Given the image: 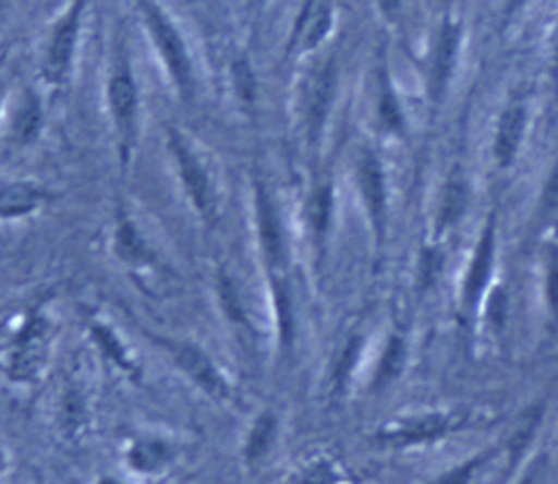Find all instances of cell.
Masks as SVG:
<instances>
[{
  "label": "cell",
  "mask_w": 558,
  "mask_h": 484,
  "mask_svg": "<svg viewBox=\"0 0 558 484\" xmlns=\"http://www.w3.org/2000/svg\"><path fill=\"white\" fill-rule=\"evenodd\" d=\"M379 3H381L384 14H387V16H396V12H398V0H379Z\"/></svg>",
  "instance_id": "d590c367"
},
{
  "label": "cell",
  "mask_w": 558,
  "mask_h": 484,
  "mask_svg": "<svg viewBox=\"0 0 558 484\" xmlns=\"http://www.w3.org/2000/svg\"><path fill=\"white\" fill-rule=\"evenodd\" d=\"M45 129L43 98L33 89L20 92L8 110V135L14 145L31 147L38 143Z\"/></svg>",
  "instance_id": "5bb4252c"
},
{
  "label": "cell",
  "mask_w": 558,
  "mask_h": 484,
  "mask_svg": "<svg viewBox=\"0 0 558 484\" xmlns=\"http://www.w3.org/2000/svg\"><path fill=\"white\" fill-rule=\"evenodd\" d=\"M256 3H258V5H264V0H256Z\"/></svg>",
  "instance_id": "60d3db41"
},
{
  "label": "cell",
  "mask_w": 558,
  "mask_h": 484,
  "mask_svg": "<svg viewBox=\"0 0 558 484\" xmlns=\"http://www.w3.org/2000/svg\"><path fill=\"white\" fill-rule=\"evenodd\" d=\"M178 461V447L159 434H135L124 447V463L135 475L156 477L170 471Z\"/></svg>",
  "instance_id": "7c38bea8"
},
{
  "label": "cell",
  "mask_w": 558,
  "mask_h": 484,
  "mask_svg": "<svg viewBox=\"0 0 558 484\" xmlns=\"http://www.w3.org/2000/svg\"><path fill=\"white\" fill-rule=\"evenodd\" d=\"M86 336H89V342L94 344L98 356L119 375L133 379V383L143 377V368H140L137 359L133 356L131 348L124 342V338L117 334V328L110 322L98 317L89 319V324H86Z\"/></svg>",
  "instance_id": "4fadbf2b"
},
{
  "label": "cell",
  "mask_w": 558,
  "mask_h": 484,
  "mask_svg": "<svg viewBox=\"0 0 558 484\" xmlns=\"http://www.w3.org/2000/svg\"><path fill=\"white\" fill-rule=\"evenodd\" d=\"M96 484H129V482L119 480V477H112V475H102V477L96 480Z\"/></svg>",
  "instance_id": "74e56055"
},
{
  "label": "cell",
  "mask_w": 558,
  "mask_h": 484,
  "mask_svg": "<svg viewBox=\"0 0 558 484\" xmlns=\"http://www.w3.org/2000/svg\"><path fill=\"white\" fill-rule=\"evenodd\" d=\"M465 424V418L459 412H426L416 418L398 420L377 431V440L389 447H412L438 440L451 431Z\"/></svg>",
  "instance_id": "9c48e42d"
},
{
  "label": "cell",
  "mask_w": 558,
  "mask_h": 484,
  "mask_svg": "<svg viewBox=\"0 0 558 484\" xmlns=\"http://www.w3.org/2000/svg\"><path fill=\"white\" fill-rule=\"evenodd\" d=\"M54 336V324L38 307L16 322L3 344V356H0V368H3L8 383L24 389L38 387L49 368Z\"/></svg>",
  "instance_id": "6da1fadb"
},
{
  "label": "cell",
  "mask_w": 558,
  "mask_h": 484,
  "mask_svg": "<svg viewBox=\"0 0 558 484\" xmlns=\"http://www.w3.org/2000/svg\"><path fill=\"white\" fill-rule=\"evenodd\" d=\"M461 40V28L453 22H445L438 45H435V57H433V98H442L447 92V84L453 71V63H457V51Z\"/></svg>",
  "instance_id": "7402d4cb"
},
{
  "label": "cell",
  "mask_w": 558,
  "mask_h": 484,
  "mask_svg": "<svg viewBox=\"0 0 558 484\" xmlns=\"http://www.w3.org/2000/svg\"><path fill=\"white\" fill-rule=\"evenodd\" d=\"M405 356H408V348H405L403 336L393 334L387 342V348H384V352L379 356L371 389L373 391H384L387 387H391L398 379L400 371H403V366H405Z\"/></svg>",
  "instance_id": "d4e9b609"
},
{
  "label": "cell",
  "mask_w": 558,
  "mask_h": 484,
  "mask_svg": "<svg viewBox=\"0 0 558 484\" xmlns=\"http://www.w3.org/2000/svg\"><path fill=\"white\" fill-rule=\"evenodd\" d=\"M521 484H533V473H531V475H526V480H523Z\"/></svg>",
  "instance_id": "f35d334b"
},
{
  "label": "cell",
  "mask_w": 558,
  "mask_h": 484,
  "mask_svg": "<svg viewBox=\"0 0 558 484\" xmlns=\"http://www.w3.org/2000/svg\"><path fill=\"white\" fill-rule=\"evenodd\" d=\"M556 213H558V168L545 192V215H556Z\"/></svg>",
  "instance_id": "836d02e7"
},
{
  "label": "cell",
  "mask_w": 558,
  "mask_h": 484,
  "mask_svg": "<svg viewBox=\"0 0 558 484\" xmlns=\"http://www.w3.org/2000/svg\"><path fill=\"white\" fill-rule=\"evenodd\" d=\"M166 149L191 213L207 227H213L219 217V194L198 147L178 126H166Z\"/></svg>",
  "instance_id": "277c9868"
},
{
  "label": "cell",
  "mask_w": 558,
  "mask_h": 484,
  "mask_svg": "<svg viewBox=\"0 0 558 484\" xmlns=\"http://www.w3.org/2000/svg\"><path fill=\"white\" fill-rule=\"evenodd\" d=\"M440 266H442V256L438 250H428L424 252V258H422V268H418V280H422V287H430L435 282V278H438L440 273Z\"/></svg>",
  "instance_id": "4dcf8cb0"
},
{
  "label": "cell",
  "mask_w": 558,
  "mask_h": 484,
  "mask_svg": "<svg viewBox=\"0 0 558 484\" xmlns=\"http://www.w3.org/2000/svg\"><path fill=\"white\" fill-rule=\"evenodd\" d=\"M488 459H492V452H486V455L482 452L473 459H468L465 463L457 465V469H451L449 473L440 475L438 480H433L430 484H470V482H473L475 473L480 471V465H484Z\"/></svg>",
  "instance_id": "f1b7e54d"
},
{
  "label": "cell",
  "mask_w": 558,
  "mask_h": 484,
  "mask_svg": "<svg viewBox=\"0 0 558 484\" xmlns=\"http://www.w3.org/2000/svg\"><path fill=\"white\" fill-rule=\"evenodd\" d=\"M523 129H526V108H523L521 102H510L508 110L500 114L494 145V154L500 168H508L514 161L523 137Z\"/></svg>",
  "instance_id": "ffe728a7"
},
{
  "label": "cell",
  "mask_w": 558,
  "mask_h": 484,
  "mask_svg": "<svg viewBox=\"0 0 558 484\" xmlns=\"http://www.w3.org/2000/svg\"><path fill=\"white\" fill-rule=\"evenodd\" d=\"M252 215H254V233L260 266L268 278H289V235L287 223L279 210V203L270 186L254 178L252 182Z\"/></svg>",
  "instance_id": "8992f818"
},
{
  "label": "cell",
  "mask_w": 558,
  "mask_h": 484,
  "mask_svg": "<svg viewBox=\"0 0 558 484\" xmlns=\"http://www.w3.org/2000/svg\"><path fill=\"white\" fill-rule=\"evenodd\" d=\"M279 438V418L272 408H264L254 414L242 438V459L247 465L264 461Z\"/></svg>",
  "instance_id": "d6986e66"
},
{
  "label": "cell",
  "mask_w": 558,
  "mask_h": 484,
  "mask_svg": "<svg viewBox=\"0 0 558 484\" xmlns=\"http://www.w3.org/2000/svg\"><path fill=\"white\" fill-rule=\"evenodd\" d=\"M110 247L117 262L124 264L133 273H147L159 264V258H156V252L151 250L143 229L137 227V221L124 210V207L117 210Z\"/></svg>",
  "instance_id": "8fae6325"
},
{
  "label": "cell",
  "mask_w": 558,
  "mask_h": 484,
  "mask_svg": "<svg viewBox=\"0 0 558 484\" xmlns=\"http://www.w3.org/2000/svg\"><path fill=\"white\" fill-rule=\"evenodd\" d=\"M556 73H558V45H556Z\"/></svg>",
  "instance_id": "ab89813d"
},
{
  "label": "cell",
  "mask_w": 558,
  "mask_h": 484,
  "mask_svg": "<svg viewBox=\"0 0 558 484\" xmlns=\"http://www.w3.org/2000/svg\"><path fill=\"white\" fill-rule=\"evenodd\" d=\"M105 102H108L117 159L129 168L140 141V84L126 45H119L112 57L108 82H105Z\"/></svg>",
  "instance_id": "7a4b0ae2"
},
{
  "label": "cell",
  "mask_w": 558,
  "mask_h": 484,
  "mask_svg": "<svg viewBox=\"0 0 558 484\" xmlns=\"http://www.w3.org/2000/svg\"><path fill=\"white\" fill-rule=\"evenodd\" d=\"M137 8L145 16L149 40L163 63L166 77L174 94L182 100H191L196 94V75L191 51L182 38L180 28L172 24L163 8L159 3H154V0H137Z\"/></svg>",
  "instance_id": "5b68a950"
},
{
  "label": "cell",
  "mask_w": 558,
  "mask_h": 484,
  "mask_svg": "<svg viewBox=\"0 0 558 484\" xmlns=\"http://www.w3.org/2000/svg\"><path fill=\"white\" fill-rule=\"evenodd\" d=\"M465 205H468V186L459 176H453L445 189V198H442L440 217H438L440 231L451 229L453 223L463 217Z\"/></svg>",
  "instance_id": "4316f807"
},
{
  "label": "cell",
  "mask_w": 558,
  "mask_h": 484,
  "mask_svg": "<svg viewBox=\"0 0 558 484\" xmlns=\"http://www.w3.org/2000/svg\"><path fill=\"white\" fill-rule=\"evenodd\" d=\"M494 254H496V221L488 219L486 229L482 231V238L477 242L473 264H470L465 287H463V301L470 310H475L484 299V289L494 270Z\"/></svg>",
  "instance_id": "2e32d148"
},
{
  "label": "cell",
  "mask_w": 558,
  "mask_h": 484,
  "mask_svg": "<svg viewBox=\"0 0 558 484\" xmlns=\"http://www.w3.org/2000/svg\"><path fill=\"white\" fill-rule=\"evenodd\" d=\"M233 84H235V94L242 102H254L256 98V80L254 71L247 59H238L233 63Z\"/></svg>",
  "instance_id": "f546056e"
},
{
  "label": "cell",
  "mask_w": 558,
  "mask_h": 484,
  "mask_svg": "<svg viewBox=\"0 0 558 484\" xmlns=\"http://www.w3.org/2000/svg\"><path fill=\"white\" fill-rule=\"evenodd\" d=\"M215 289H217V301H219L221 315L226 317V322H229L240 334H252V319H250L247 303H244L238 280L226 268L217 270Z\"/></svg>",
  "instance_id": "44dd1931"
},
{
  "label": "cell",
  "mask_w": 558,
  "mask_h": 484,
  "mask_svg": "<svg viewBox=\"0 0 558 484\" xmlns=\"http://www.w3.org/2000/svg\"><path fill=\"white\" fill-rule=\"evenodd\" d=\"M338 89V65L336 59L324 61L317 71H312L303 86V124L310 145H317L324 133L330 106Z\"/></svg>",
  "instance_id": "30bf717a"
},
{
  "label": "cell",
  "mask_w": 558,
  "mask_h": 484,
  "mask_svg": "<svg viewBox=\"0 0 558 484\" xmlns=\"http://www.w3.org/2000/svg\"><path fill=\"white\" fill-rule=\"evenodd\" d=\"M488 319H492L494 326H502L505 324V293L496 291L492 301H488Z\"/></svg>",
  "instance_id": "d6a6232c"
},
{
  "label": "cell",
  "mask_w": 558,
  "mask_h": 484,
  "mask_svg": "<svg viewBox=\"0 0 558 484\" xmlns=\"http://www.w3.org/2000/svg\"><path fill=\"white\" fill-rule=\"evenodd\" d=\"M356 186L368 215L371 229L375 235V245L381 247L387 240L389 227V194H387V176L377 154L373 149H363L356 159Z\"/></svg>",
  "instance_id": "ba28073f"
},
{
  "label": "cell",
  "mask_w": 558,
  "mask_h": 484,
  "mask_svg": "<svg viewBox=\"0 0 558 484\" xmlns=\"http://www.w3.org/2000/svg\"><path fill=\"white\" fill-rule=\"evenodd\" d=\"M186 383L198 389L205 399L215 403H235V385L221 363L209 354L201 342L163 334H147Z\"/></svg>",
  "instance_id": "3957f363"
},
{
  "label": "cell",
  "mask_w": 558,
  "mask_h": 484,
  "mask_svg": "<svg viewBox=\"0 0 558 484\" xmlns=\"http://www.w3.org/2000/svg\"><path fill=\"white\" fill-rule=\"evenodd\" d=\"M57 424L65 440H80L92 424V403L82 385L70 383L57 401Z\"/></svg>",
  "instance_id": "e0dca14e"
},
{
  "label": "cell",
  "mask_w": 558,
  "mask_h": 484,
  "mask_svg": "<svg viewBox=\"0 0 558 484\" xmlns=\"http://www.w3.org/2000/svg\"><path fill=\"white\" fill-rule=\"evenodd\" d=\"M359 352H361V338L359 336H352L347 340L344 350L340 352L338 361H336V368H333V389L336 391H342L347 379L352 377L354 373V366H356V359H359Z\"/></svg>",
  "instance_id": "83f0119b"
},
{
  "label": "cell",
  "mask_w": 558,
  "mask_h": 484,
  "mask_svg": "<svg viewBox=\"0 0 558 484\" xmlns=\"http://www.w3.org/2000/svg\"><path fill=\"white\" fill-rule=\"evenodd\" d=\"M526 3H529V0H505V14L512 16L514 12H519Z\"/></svg>",
  "instance_id": "e575fe53"
},
{
  "label": "cell",
  "mask_w": 558,
  "mask_h": 484,
  "mask_svg": "<svg viewBox=\"0 0 558 484\" xmlns=\"http://www.w3.org/2000/svg\"><path fill=\"white\" fill-rule=\"evenodd\" d=\"M333 213H336V194H333V184L322 182L312 189V194L305 205V219H307V229L312 235V245L317 250L319 256L326 252V242L330 227H333Z\"/></svg>",
  "instance_id": "ac0fdd59"
},
{
  "label": "cell",
  "mask_w": 558,
  "mask_h": 484,
  "mask_svg": "<svg viewBox=\"0 0 558 484\" xmlns=\"http://www.w3.org/2000/svg\"><path fill=\"white\" fill-rule=\"evenodd\" d=\"M8 469H10V455H8V449L0 447V477L8 473Z\"/></svg>",
  "instance_id": "8d00e7d4"
},
{
  "label": "cell",
  "mask_w": 558,
  "mask_h": 484,
  "mask_svg": "<svg viewBox=\"0 0 558 484\" xmlns=\"http://www.w3.org/2000/svg\"><path fill=\"white\" fill-rule=\"evenodd\" d=\"M547 299L551 313L558 315V250H551L547 258Z\"/></svg>",
  "instance_id": "1f68e13d"
},
{
  "label": "cell",
  "mask_w": 558,
  "mask_h": 484,
  "mask_svg": "<svg viewBox=\"0 0 558 484\" xmlns=\"http://www.w3.org/2000/svg\"><path fill=\"white\" fill-rule=\"evenodd\" d=\"M330 24H333V12H330V5L324 3V0H312V3L305 8L299 26H295L293 47L299 51L317 49L328 36Z\"/></svg>",
  "instance_id": "603a6c76"
},
{
  "label": "cell",
  "mask_w": 558,
  "mask_h": 484,
  "mask_svg": "<svg viewBox=\"0 0 558 484\" xmlns=\"http://www.w3.org/2000/svg\"><path fill=\"white\" fill-rule=\"evenodd\" d=\"M51 192L33 180L0 182V221H20L40 213Z\"/></svg>",
  "instance_id": "9a60e30c"
},
{
  "label": "cell",
  "mask_w": 558,
  "mask_h": 484,
  "mask_svg": "<svg viewBox=\"0 0 558 484\" xmlns=\"http://www.w3.org/2000/svg\"><path fill=\"white\" fill-rule=\"evenodd\" d=\"M284 484H354V480L340 461L328 455H317L301 463Z\"/></svg>",
  "instance_id": "cb8c5ba5"
},
{
  "label": "cell",
  "mask_w": 558,
  "mask_h": 484,
  "mask_svg": "<svg viewBox=\"0 0 558 484\" xmlns=\"http://www.w3.org/2000/svg\"><path fill=\"white\" fill-rule=\"evenodd\" d=\"M377 117L379 124L387 133L403 135L405 133V117L400 110V102L391 86L387 71H379V89H377Z\"/></svg>",
  "instance_id": "484cf974"
},
{
  "label": "cell",
  "mask_w": 558,
  "mask_h": 484,
  "mask_svg": "<svg viewBox=\"0 0 558 484\" xmlns=\"http://www.w3.org/2000/svg\"><path fill=\"white\" fill-rule=\"evenodd\" d=\"M84 5L86 0H73L70 8L63 12L61 20L57 22V26L51 28V36L45 47L43 65H40V75L51 89H65L70 84V77H73Z\"/></svg>",
  "instance_id": "52a82bcc"
}]
</instances>
